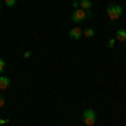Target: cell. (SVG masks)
<instances>
[{
  "mask_svg": "<svg viewBox=\"0 0 126 126\" xmlns=\"http://www.w3.org/2000/svg\"><path fill=\"white\" fill-rule=\"evenodd\" d=\"M106 14H108V19L114 22V20H118L123 15V7L118 5V3H109L106 7Z\"/></svg>",
  "mask_w": 126,
  "mask_h": 126,
  "instance_id": "6da1fadb",
  "label": "cell"
},
{
  "mask_svg": "<svg viewBox=\"0 0 126 126\" xmlns=\"http://www.w3.org/2000/svg\"><path fill=\"white\" fill-rule=\"evenodd\" d=\"M97 121V114L94 109H91V108H87L84 109V113H82V123L86 126H94Z\"/></svg>",
  "mask_w": 126,
  "mask_h": 126,
  "instance_id": "7a4b0ae2",
  "label": "cell"
},
{
  "mask_svg": "<svg viewBox=\"0 0 126 126\" xmlns=\"http://www.w3.org/2000/svg\"><path fill=\"white\" fill-rule=\"evenodd\" d=\"M87 17H91V10H82V9H76L74 12H72V22H76V24H81V22H84V20L87 19Z\"/></svg>",
  "mask_w": 126,
  "mask_h": 126,
  "instance_id": "3957f363",
  "label": "cell"
},
{
  "mask_svg": "<svg viewBox=\"0 0 126 126\" xmlns=\"http://www.w3.org/2000/svg\"><path fill=\"white\" fill-rule=\"evenodd\" d=\"M69 37H71L72 40H79L81 37H84V35H82L81 27H72V29L69 30Z\"/></svg>",
  "mask_w": 126,
  "mask_h": 126,
  "instance_id": "277c9868",
  "label": "cell"
},
{
  "mask_svg": "<svg viewBox=\"0 0 126 126\" xmlns=\"http://www.w3.org/2000/svg\"><path fill=\"white\" fill-rule=\"evenodd\" d=\"M9 86H10V78L3 76V74H0V91H5Z\"/></svg>",
  "mask_w": 126,
  "mask_h": 126,
  "instance_id": "5b68a950",
  "label": "cell"
},
{
  "mask_svg": "<svg viewBox=\"0 0 126 126\" xmlns=\"http://www.w3.org/2000/svg\"><path fill=\"white\" fill-rule=\"evenodd\" d=\"M114 39L119 40V42H126V29H118Z\"/></svg>",
  "mask_w": 126,
  "mask_h": 126,
  "instance_id": "8992f818",
  "label": "cell"
},
{
  "mask_svg": "<svg viewBox=\"0 0 126 126\" xmlns=\"http://www.w3.org/2000/svg\"><path fill=\"white\" fill-rule=\"evenodd\" d=\"M79 9H82V10H93V2L91 0H81L79 2Z\"/></svg>",
  "mask_w": 126,
  "mask_h": 126,
  "instance_id": "52a82bcc",
  "label": "cell"
},
{
  "mask_svg": "<svg viewBox=\"0 0 126 126\" xmlns=\"http://www.w3.org/2000/svg\"><path fill=\"white\" fill-rule=\"evenodd\" d=\"M82 35H84V37H93V35H94V29H93V27H87L86 30H82Z\"/></svg>",
  "mask_w": 126,
  "mask_h": 126,
  "instance_id": "ba28073f",
  "label": "cell"
},
{
  "mask_svg": "<svg viewBox=\"0 0 126 126\" xmlns=\"http://www.w3.org/2000/svg\"><path fill=\"white\" fill-rule=\"evenodd\" d=\"M3 2H5V5H7V7H10V9L17 3V0H3Z\"/></svg>",
  "mask_w": 126,
  "mask_h": 126,
  "instance_id": "9c48e42d",
  "label": "cell"
},
{
  "mask_svg": "<svg viewBox=\"0 0 126 126\" xmlns=\"http://www.w3.org/2000/svg\"><path fill=\"white\" fill-rule=\"evenodd\" d=\"M3 71H5V61L0 57V74H3Z\"/></svg>",
  "mask_w": 126,
  "mask_h": 126,
  "instance_id": "30bf717a",
  "label": "cell"
},
{
  "mask_svg": "<svg viewBox=\"0 0 126 126\" xmlns=\"http://www.w3.org/2000/svg\"><path fill=\"white\" fill-rule=\"evenodd\" d=\"M114 44H116V39H109V40H108V47H109V49L114 47Z\"/></svg>",
  "mask_w": 126,
  "mask_h": 126,
  "instance_id": "8fae6325",
  "label": "cell"
},
{
  "mask_svg": "<svg viewBox=\"0 0 126 126\" xmlns=\"http://www.w3.org/2000/svg\"><path fill=\"white\" fill-rule=\"evenodd\" d=\"M5 106V99H3V96L0 94V108H3Z\"/></svg>",
  "mask_w": 126,
  "mask_h": 126,
  "instance_id": "7c38bea8",
  "label": "cell"
},
{
  "mask_svg": "<svg viewBox=\"0 0 126 126\" xmlns=\"http://www.w3.org/2000/svg\"><path fill=\"white\" fill-rule=\"evenodd\" d=\"M30 56H32V52H30V50H25V52H24V57H25V59H29Z\"/></svg>",
  "mask_w": 126,
  "mask_h": 126,
  "instance_id": "4fadbf2b",
  "label": "cell"
},
{
  "mask_svg": "<svg viewBox=\"0 0 126 126\" xmlns=\"http://www.w3.org/2000/svg\"><path fill=\"white\" fill-rule=\"evenodd\" d=\"M9 123V119H0V126H3V125H7Z\"/></svg>",
  "mask_w": 126,
  "mask_h": 126,
  "instance_id": "5bb4252c",
  "label": "cell"
},
{
  "mask_svg": "<svg viewBox=\"0 0 126 126\" xmlns=\"http://www.w3.org/2000/svg\"><path fill=\"white\" fill-rule=\"evenodd\" d=\"M72 7H74V9H78V7H79V2H78V0H74V2H72Z\"/></svg>",
  "mask_w": 126,
  "mask_h": 126,
  "instance_id": "9a60e30c",
  "label": "cell"
},
{
  "mask_svg": "<svg viewBox=\"0 0 126 126\" xmlns=\"http://www.w3.org/2000/svg\"><path fill=\"white\" fill-rule=\"evenodd\" d=\"M0 7H2V2H0Z\"/></svg>",
  "mask_w": 126,
  "mask_h": 126,
  "instance_id": "2e32d148",
  "label": "cell"
},
{
  "mask_svg": "<svg viewBox=\"0 0 126 126\" xmlns=\"http://www.w3.org/2000/svg\"><path fill=\"white\" fill-rule=\"evenodd\" d=\"M125 47H126V42H125Z\"/></svg>",
  "mask_w": 126,
  "mask_h": 126,
  "instance_id": "e0dca14e",
  "label": "cell"
}]
</instances>
